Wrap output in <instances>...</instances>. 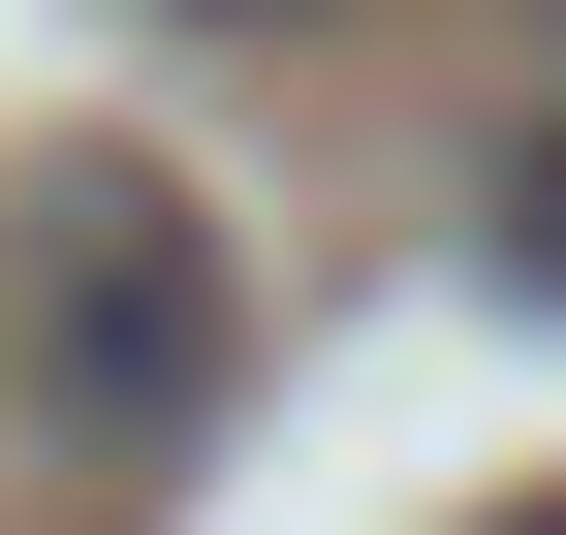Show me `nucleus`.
<instances>
[{"label": "nucleus", "mask_w": 566, "mask_h": 535, "mask_svg": "<svg viewBox=\"0 0 566 535\" xmlns=\"http://www.w3.org/2000/svg\"><path fill=\"white\" fill-rule=\"evenodd\" d=\"M0 378H32L63 473H189L221 378H252V252L189 221L158 158H32L0 189Z\"/></svg>", "instance_id": "obj_1"}, {"label": "nucleus", "mask_w": 566, "mask_h": 535, "mask_svg": "<svg viewBox=\"0 0 566 535\" xmlns=\"http://www.w3.org/2000/svg\"><path fill=\"white\" fill-rule=\"evenodd\" d=\"M472 252H504V284H566V95L472 126Z\"/></svg>", "instance_id": "obj_2"}, {"label": "nucleus", "mask_w": 566, "mask_h": 535, "mask_svg": "<svg viewBox=\"0 0 566 535\" xmlns=\"http://www.w3.org/2000/svg\"><path fill=\"white\" fill-rule=\"evenodd\" d=\"M158 32H315V0H158Z\"/></svg>", "instance_id": "obj_3"}, {"label": "nucleus", "mask_w": 566, "mask_h": 535, "mask_svg": "<svg viewBox=\"0 0 566 535\" xmlns=\"http://www.w3.org/2000/svg\"><path fill=\"white\" fill-rule=\"evenodd\" d=\"M535 535H566V504H535Z\"/></svg>", "instance_id": "obj_4"}]
</instances>
